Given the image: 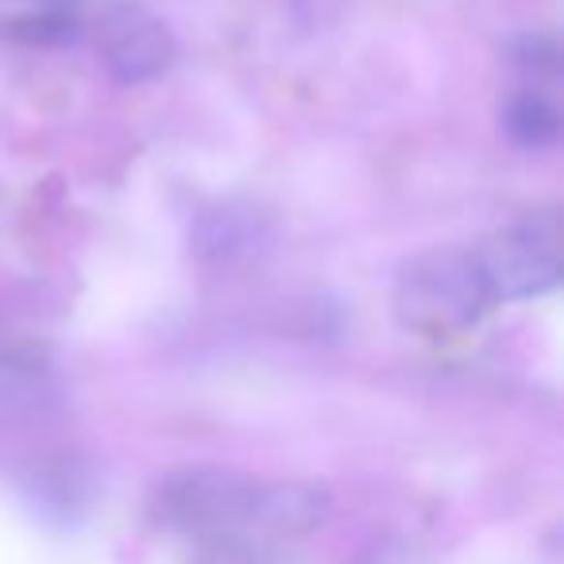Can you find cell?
Wrapping results in <instances>:
<instances>
[{"label": "cell", "instance_id": "1", "mask_svg": "<svg viewBox=\"0 0 564 564\" xmlns=\"http://www.w3.org/2000/svg\"><path fill=\"white\" fill-rule=\"evenodd\" d=\"M491 306L487 282L471 251H425L410 259L394 282V317L425 340L468 333Z\"/></svg>", "mask_w": 564, "mask_h": 564}, {"label": "cell", "instance_id": "2", "mask_svg": "<svg viewBox=\"0 0 564 564\" xmlns=\"http://www.w3.org/2000/svg\"><path fill=\"white\" fill-rule=\"evenodd\" d=\"M259 479L232 468H182L171 471L151 495V514L159 525L182 538H243L251 522Z\"/></svg>", "mask_w": 564, "mask_h": 564}, {"label": "cell", "instance_id": "3", "mask_svg": "<svg viewBox=\"0 0 564 564\" xmlns=\"http://www.w3.org/2000/svg\"><path fill=\"white\" fill-rule=\"evenodd\" d=\"M476 256L491 302H518L549 294L564 279V236L556 213L518 220L495 232Z\"/></svg>", "mask_w": 564, "mask_h": 564}, {"label": "cell", "instance_id": "4", "mask_svg": "<svg viewBox=\"0 0 564 564\" xmlns=\"http://www.w3.org/2000/svg\"><path fill=\"white\" fill-rule=\"evenodd\" d=\"M97 51L105 70L124 86L155 82L178 63L174 32L140 4H112L97 28Z\"/></svg>", "mask_w": 564, "mask_h": 564}, {"label": "cell", "instance_id": "5", "mask_svg": "<svg viewBox=\"0 0 564 564\" xmlns=\"http://www.w3.org/2000/svg\"><path fill=\"white\" fill-rule=\"evenodd\" d=\"M17 484L28 507L47 522H78L101 495V476L94 460L78 453L35 456L17 471Z\"/></svg>", "mask_w": 564, "mask_h": 564}, {"label": "cell", "instance_id": "6", "mask_svg": "<svg viewBox=\"0 0 564 564\" xmlns=\"http://www.w3.org/2000/svg\"><path fill=\"white\" fill-rule=\"evenodd\" d=\"M333 495L329 487L310 484V479H279V484H259L251 502L248 533L259 538H302L314 533L329 518Z\"/></svg>", "mask_w": 564, "mask_h": 564}, {"label": "cell", "instance_id": "7", "mask_svg": "<svg viewBox=\"0 0 564 564\" xmlns=\"http://www.w3.org/2000/svg\"><path fill=\"white\" fill-rule=\"evenodd\" d=\"M263 236L267 225L259 209L240 202H217L197 213L194 228H189V248L205 263H232L240 256H251L263 243Z\"/></svg>", "mask_w": 564, "mask_h": 564}, {"label": "cell", "instance_id": "8", "mask_svg": "<svg viewBox=\"0 0 564 564\" xmlns=\"http://www.w3.org/2000/svg\"><path fill=\"white\" fill-rule=\"evenodd\" d=\"M502 128L518 148H553L561 140V109L538 89H525V94L510 97L507 112H502Z\"/></svg>", "mask_w": 564, "mask_h": 564}, {"label": "cell", "instance_id": "9", "mask_svg": "<svg viewBox=\"0 0 564 564\" xmlns=\"http://www.w3.org/2000/svg\"><path fill=\"white\" fill-rule=\"evenodd\" d=\"M0 35L12 43H28V47H58V43L78 40V17H74L70 9H51V4H43V12L4 20Z\"/></svg>", "mask_w": 564, "mask_h": 564}, {"label": "cell", "instance_id": "10", "mask_svg": "<svg viewBox=\"0 0 564 564\" xmlns=\"http://www.w3.org/2000/svg\"><path fill=\"white\" fill-rule=\"evenodd\" d=\"M514 63L522 66L525 74L556 78V74H561V47H556L553 35H522V40L514 43Z\"/></svg>", "mask_w": 564, "mask_h": 564}, {"label": "cell", "instance_id": "11", "mask_svg": "<svg viewBox=\"0 0 564 564\" xmlns=\"http://www.w3.org/2000/svg\"><path fill=\"white\" fill-rule=\"evenodd\" d=\"M194 564H267V556L248 538H220V541H205L202 556Z\"/></svg>", "mask_w": 564, "mask_h": 564}, {"label": "cell", "instance_id": "12", "mask_svg": "<svg viewBox=\"0 0 564 564\" xmlns=\"http://www.w3.org/2000/svg\"><path fill=\"white\" fill-rule=\"evenodd\" d=\"M43 4H51V9H70V0H43Z\"/></svg>", "mask_w": 564, "mask_h": 564}]
</instances>
